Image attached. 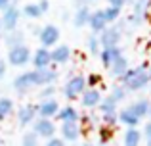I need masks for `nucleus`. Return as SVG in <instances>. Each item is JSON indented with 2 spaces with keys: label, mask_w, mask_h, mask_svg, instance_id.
Returning a JSON list of instances; mask_svg holds the SVG:
<instances>
[{
  "label": "nucleus",
  "mask_w": 151,
  "mask_h": 146,
  "mask_svg": "<svg viewBox=\"0 0 151 146\" xmlns=\"http://www.w3.org/2000/svg\"><path fill=\"white\" fill-rule=\"evenodd\" d=\"M147 69H149V62H145V64L138 65V68H132V69L128 68V71H126V73L121 77L122 86H124L126 90H132V92L145 89V86L151 83Z\"/></svg>",
  "instance_id": "nucleus-1"
},
{
  "label": "nucleus",
  "mask_w": 151,
  "mask_h": 146,
  "mask_svg": "<svg viewBox=\"0 0 151 146\" xmlns=\"http://www.w3.org/2000/svg\"><path fill=\"white\" fill-rule=\"evenodd\" d=\"M84 90H86V77H82V75H73V77L63 85V96H65L67 100H77L78 96H82Z\"/></svg>",
  "instance_id": "nucleus-2"
},
{
  "label": "nucleus",
  "mask_w": 151,
  "mask_h": 146,
  "mask_svg": "<svg viewBox=\"0 0 151 146\" xmlns=\"http://www.w3.org/2000/svg\"><path fill=\"white\" fill-rule=\"evenodd\" d=\"M100 38L101 48H113V46H119L122 38V25H107L105 29L98 35Z\"/></svg>",
  "instance_id": "nucleus-3"
},
{
  "label": "nucleus",
  "mask_w": 151,
  "mask_h": 146,
  "mask_svg": "<svg viewBox=\"0 0 151 146\" xmlns=\"http://www.w3.org/2000/svg\"><path fill=\"white\" fill-rule=\"evenodd\" d=\"M149 10H151V0H134L132 14L128 15V23L132 27L142 25L149 17Z\"/></svg>",
  "instance_id": "nucleus-4"
},
{
  "label": "nucleus",
  "mask_w": 151,
  "mask_h": 146,
  "mask_svg": "<svg viewBox=\"0 0 151 146\" xmlns=\"http://www.w3.org/2000/svg\"><path fill=\"white\" fill-rule=\"evenodd\" d=\"M31 62V50L29 46L25 44H17V46H12L8 50V64L15 65V68H23Z\"/></svg>",
  "instance_id": "nucleus-5"
},
{
  "label": "nucleus",
  "mask_w": 151,
  "mask_h": 146,
  "mask_svg": "<svg viewBox=\"0 0 151 146\" xmlns=\"http://www.w3.org/2000/svg\"><path fill=\"white\" fill-rule=\"evenodd\" d=\"M38 41H40L42 48L52 50L54 46H58V42H59V29L55 25H52V23L44 25L40 31H38Z\"/></svg>",
  "instance_id": "nucleus-6"
},
{
  "label": "nucleus",
  "mask_w": 151,
  "mask_h": 146,
  "mask_svg": "<svg viewBox=\"0 0 151 146\" xmlns=\"http://www.w3.org/2000/svg\"><path fill=\"white\" fill-rule=\"evenodd\" d=\"M19 19H21V10H19L17 6L6 8V10L2 12V17H0V21H2V29L6 31V33L15 31V29H17Z\"/></svg>",
  "instance_id": "nucleus-7"
},
{
  "label": "nucleus",
  "mask_w": 151,
  "mask_h": 146,
  "mask_svg": "<svg viewBox=\"0 0 151 146\" xmlns=\"http://www.w3.org/2000/svg\"><path fill=\"white\" fill-rule=\"evenodd\" d=\"M33 133L38 137V139H54L55 137V123L54 119H44V117H38V119H35L33 123Z\"/></svg>",
  "instance_id": "nucleus-8"
},
{
  "label": "nucleus",
  "mask_w": 151,
  "mask_h": 146,
  "mask_svg": "<svg viewBox=\"0 0 151 146\" xmlns=\"http://www.w3.org/2000/svg\"><path fill=\"white\" fill-rule=\"evenodd\" d=\"M33 77H35V86H48L58 79V71L54 68L33 69Z\"/></svg>",
  "instance_id": "nucleus-9"
},
{
  "label": "nucleus",
  "mask_w": 151,
  "mask_h": 146,
  "mask_svg": "<svg viewBox=\"0 0 151 146\" xmlns=\"http://www.w3.org/2000/svg\"><path fill=\"white\" fill-rule=\"evenodd\" d=\"M37 112L38 117H44V119H54L59 112V104L55 98H50V100H40V104H37Z\"/></svg>",
  "instance_id": "nucleus-10"
},
{
  "label": "nucleus",
  "mask_w": 151,
  "mask_h": 146,
  "mask_svg": "<svg viewBox=\"0 0 151 146\" xmlns=\"http://www.w3.org/2000/svg\"><path fill=\"white\" fill-rule=\"evenodd\" d=\"M31 62H33V68L35 69H44L52 65V56H50V50L48 48H37L31 56Z\"/></svg>",
  "instance_id": "nucleus-11"
},
{
  "label": "nucleus",
  "mask_w": 151,
  "mask_h": 146,
  "mask_svg": "<svg viewBox=\"0 0 151 146\" xmlns=\"http://www.w3.org/2000/svg\"><path fill=\"white\" fill-rule=\"evenodd\" d=\"M38 117V112H37V104H25L17 110V119H19V125H29V123H35V119Z\"/></svg>",
  "instance_id": "nucleus-12"
},
{
  "label": "nucleus",
  "mask_w": 151,
  "mask_h": 146,
  "mask_svg": "<svg viewBox=\"0 0 151 146\" xmlns=\"http://www.w3.org/2000/svg\"><path fill=\"white\" fill-rule=\"evenodd\" d=\"M35 86V77H33V71H25V73H19L17 77L14 79V89L17 92H27L29 89Z\"/></svg>",
  "instance_id": "nucleus-13"
},
{
  "label": "nucleus",
  "mask_w": 151,
  "mask_h": 146,
  "mask_svg": "<svg viewBox=\"0 0 151 146\" xmlns=\"http://www.w3.org/2000/svg\"><path fill=\"white\" fill-rule=\"evenodd\" d=\"M50 56H52V64H67L71 60V48L67 44H58L50 50Z\"/></svg>",
  "instance_id": "nucleus-14"
},
{
  "label": "nucleus",
  "mask_w": 151,
  "mask_h": 146,
  "mask_svg": "<svg viewBox=\"0 0 151 146\" xmlns=\"http://www.w3.org/2000/svg\"><path fill=\"white\" fill-rule=\"evenodd\" d=\"M81 102H82L84 108H96V106H100V102H101L100 89H88V86H86V90L81 96Z\"/></svg>",
  "instance_id": "nucleus-15"
},
{
  "label": "nucleus",
  "mask_w": 151,
  "mask_h": 146,
  "mask_svg": "<svg viewBox=\"0 0 151 146\" xmlns=\"http://www.w3.org/2000/svg\"><path fill=\"white\" fill-rule=\"evenodd\" d=\"M81 133H82L81 123H61V137L67 142H75L81 137Z\"/></svg>",
  "instance_id": "nucleus-16"
},
{
  "label": "nucleus",
  "mask_w": 151,
  "mask_h": 146,
  "mask_svg": "<svg viewBox=\"0 0 151 146\" xmlns=\"http://www.w3.org/2000/svg\"><path fill=\"white\" fill-rule=\"evenodd\" d=\"M55 119H59L61 123H78V121H81V115H78V112L73 106H63V108H59Z\"/></svg>",
  "instance_id": "nucleus-17"
},
{
  "label": "nucleus",
  "mask_w": 151,
  "mask_h": 146,
  "mask_svg": "<svg viewBox=\"0 0 151 146\" xmlns=\"http://www.w3.org/2000/svg\"><path fill=\"white\" fill-rule=\"evenodd\" d=\"M88 27L92 29L94 35H100L101 31L107 27V21H105V17H103V12L101 10H96V12H92V14H90Z\"/></svg>",
  "instance_id": "nucleus-18"
},
{
  "label": "nucleus",
  "mask_w": 151,
  "mask_h": 146,
  "mask_svg": "<svg viewBox=\"0 0 151 146\" xmlns=\"http://www.w3.org/2000/svg\"><path fill=\"white\" fill-rule=\"evenodd\" d=\"M122 56V52H121V48L119 46H113V48H101V52H100V60H101V64L105 65L107 69L113 65V62L117 60V58H121Z\"/></svg>",
  "instance_id": "nucleus-19"
},
{
  "label": "nucleus",
  "mask_w": 151,
  "mask_h": 146,
  "mask_svg": "<svg viewBox=\"0 0 151 146\" xmlns=\"http://www.w3.org/2000/svg\"><path fill=\"white\" fill-rule=\"evenodd\" d=\"M90 14H92V10H90L88 6L77 8V12H75V15H73V25L77 27V29L86 27V25H88V21H90Z\"/></svg>",
  "instance_id": "nucleus-20"
},
{
  "label": "nucleus",
  "mask_w": 151,
  "mask_h": 146,
  "mask_svg": "<svg viewBox=\"0 0 151 146\" xmlns=\"http://www.w3.org/2000/svg\"><path fill=\"white\" fill-rule=\"evenodd\" d=\"M119 121H121V123H124L128 129H134L138 123H140V117H138L130 108H124V110H121V112H119Z\"/></svg>",
  "instance_id": "nucleus-21"
},
{
  "label": "nucleus",
  "mask_w": 151,
  "mask_h": 146,
  "mask_svg": "<svg viewBox=\"0 0 151 146\" xmlns=\"http://www.w3.org/2000/svg\"><path fill=\"white\" fill-rule=\"evenodd\" d=\"M109 71H111V75H113V77H119V79H121L122 75L128 71V60H126L124 56L117 58V60L113 62V65L109 68Z\"/></svg>",
  "instance_id": "nucleus-22"
},
{
  "label": "nucleus",
  "mask_w": 151,
  "mask_h": 146,
  "mask_svg": "<svg viewBox=\"0 0 151 146\" xmlns=\"http://www.w3.org/2000/svg\"><path fill=\"white\" fill-rule=\"evenodd\" d=\"M149 104H151L149 100H145V98H142V100H136L134 104H130L128 108L132 110V112L136 113V115L140 117V119H144L145 115H149Z\"/></svg>",
  "instance_id": "nucleus-23"
},
{
  "label": "nucleus",
  "mask_w": 151,
  "mask_h": 146,
  "mask_svg": "<svg viewBox=\"0 0 151 146\" xmlns=\"http://www.w3.org/2000/svg\"><path fill=\"white\" fill-rule=\"evenodd\" d=\"M21 15H25V17H29V19H38L40 15H44V14H42L38 2H29V4H25V6H23Z\"/></svg>",
  "instance_id": "nucleus-24"
},
{
  "label": "nucleus",
  "mask_w": 151,
  "mask_h": 146,
  "mask_svg": "<svg viewBox=\"0 0 151 146\" xmlns=\"http://www.w3.org/2000/svg\"><path fill=\"white\" fill-rule=\"evenodd\" d=\"M103 17H105V21H107V25H111V23H117L119 19H121V8H115V6H107V8H103Z\"/></svg>",
  "instance_id": "nucleus-25"
},
{
  "label": "nucleus",
  "mask_w": 151,
  "mask_h": 146,
  "mask_svg": "<svg viewBox=\"0 0 151 146\" xmlns=\"http://www.w3.org/2000/svg\"><path fill=\"white\" fill-rule=\"evenodd\" d=\"M98 108L101 110V115H111V113H117V102L111 96H107V98H101Z\"/></svg>",
  "instance_id": "nucleus-26"
},
{
  "label": "nucleus",
  "mask_w": 151,
  "mask_h": 146,
  "mask_svg": "<svg viewBox=\"0 0 151 146\" xmlns=\"http://www.w3.org/2000/svg\"><path fill=\"white\" fill-rule=\"evenodd\" d=\"M140 140H142V133L136 127L128 129L124 133V146H140Z\"/></svg>",
  "instance_id": "nucleus-27"
},
{
  "label": "nucleus",
  "mask_w": 151,
  "mask_h": 146,
  "mask_svg": "<svg viewBox=\"0 0 151 146\" xmlns=\"http://www.w3.org/2000/svg\"><path fill=\"white\" fill-rule=\"evenodd\" d=\"M14 112V100L8 96H0V121Z\"/></svg>",
  "instance_id": "nucleus-28"
},
{
  "label": "nucleus",
  "mask_w": 151,
  "mask_h": 146,
  "mask_svg": "<svg viewBox=\"0 0 151 146\" xmlns=\"http://www.w3.org/2000/svg\"><path fill=\"white\" fill-rule=\"evenodd\" d=\"M6 44L10 46V48H12V46H17V44H23V33L17 31V29L10 31V33L6 35Z\"/></svg>",
  "instance_id": "nucleus-29"
},
{
  "label": "nucleus",
  "mask_w": 151,
  "mask_h": 146,
  "mask_svg": "<svg viewBox=\"0 0 151 146\" xmlns=\"http://www.w3.org/2000/svg\"><path fill=\"white\" fill-rule=\"evenodd\" d=\"M86 44H88V52L94 54V56L101 52V44H100V38H98V35H92V37H88Z\"/></svg>",
  "instance_id": "nucleus-30"
},
{
  "label": "nucleus",
  "mask_w": 151,
  "mask_h": 146,
  "mask_svg": "<svg viewBox=\"0 0 151 146\" xmlns=\"http://www.w3.org/2000/svg\"><path fill=\"white\" fill-rule=\"evenodd\" d=\"M109 96L119 104V102H122L126 98V89L122 85H117V86H113V89H111V94H109Z\"/></svg>",
  "instance_id": "nucleus-31"
},
{
  "label": "nucleus",
  "mask_w": 151,
  "mask_h": 146,
  "mask_svg": "<svg viewBox=\"0 0 151 146\" xmlns=\"http://www.w3.org/2000/svg\"><path fill=\"white\" fill-rule=\"evenodd\" d=\"M100 85H101V75L90 73L88 77H86V86H88V89H98Z\"/></svg>",
  "instance_id": "nucleus-32"
},
{
  "label": "nucleus",
  "mask_w": 151,
  "mask_h": 146,
  "mask_svg": "<svg viewBox=\"0 0 151 146\" xmlns=\"http://www.w3.org/2000/svg\"><path fill=\"white\" fill-rule=\"evenodd\" d=\"M21 144L23 146H38V137L35 135L33 131H29V133H25V135H23Z\"/></svg>",
  "instance_id": "nucleus-33"
},
{
  "label": "nucleus",
  "mask_w": 151,
  "mask_h": 146,
  "mask_svg": "<svg viewBox=\"0 0 151 146\" xmlns=\"http://www.w3.org/2000/svg\"><path fill=\"white\" fill-rule=\"evenodd\" d=\"M101 119H103V125H105V127L113 129L115 125H117V121H119V115H117V113H111V115H103Z\"/></svg>",
  "instance_id": "nucleus-34"
},
{
  "label": "nucleus",
  "mask_w": 151,
  "mask_h": 146,
  "mask_svg": "<svg viewBox=\"0 0 151 146\" xmlns=\"http://www.w3.org/2000/svg\"><path fill=\"white\" fill-rule=\"evenodd\" d=\"M54 94H55V89L52 85H48V86H44V89H42L40 100H50V98H54Z\"/></svg>",
  "instance_id": "nucleus-35"
},
{
  "label": "nucleus",
  "mask_w": 151,
  "mask_h": 146,
  "mask_svg": "<svg viewBox=\"0 0 151 146\" xmlns=\"http://www.w3.org/2000/svg\"><path fill=\"white\" fill-rule=\"evenodd\" d=\"M111 127H105L103 125L101 127V131H100V140H101V144H105V142H109V139H111Z\"/></svg>",
  "instance_id": "nucleus-36"
},
{
  "label": "nucleus",
  "mask_w": 151,
  "mask_h": 146,
  "mask_svg": "<svg viewBox=\"0 0 151 146\" xmlns=\"http://www.w3.org/2000/svg\"><path fill=\"white\" fill-rule=\"evenodd\" d=\"M128 2H132V0H107V6H115V8H124Z\"/></svg>",
  "instance_id": "nucleus-37"
},
{
  "label": "nucleus",
  "mask_w": 151,
  "mask_h": 146,
  "mask_svg": "<svg viewBox=\"0 0 151 146\" xmlns=\"http://www.w3.org/2000/svg\"><path fill=\"white\" fill-rule=\"evenodd\" d=\"M46 146H65V140L54 137V139H48V140H46Z\"/></svg>",
  "instance_id": "nucleus-38"
},
{
  "label": "nucleus",
  "mask_w": 151,
  "mask_h": 146,
  "mask_svg": "<svg viewBox=\"0 0 151 146\" xmlns=\"http://www.w3.org/2000/svg\"><path fill=\"white\" fill-rule=\"evenodd\" d=\"M38 6H40L42 14H46V12L50 10V2H48V0H38Z\"/></svg>",
  "instance_id": "nucleus-39"
},
{
  "label": "nucleus",
  "mask_w": 151,
  "mask_h": 146,
  "mask_svg": "<svg viewBox=\"0 0 151 146\" xmlns=\"http://www.w3.org/2000/svg\"><path fill=\"white\" fill-rule=\"evenodd\" d=\"M144 135H145V139H147V140H151V121H147V123H145Z\"/></svg>",
  "instance_id": "nucleus-40"
},
{
  "label": "nucleus",
  "mask_w": 151,
  "mask_h": 146,
  "mask_svg": "<svg viewBox=\"0 0 151 146\" xmlns=\"http://www.w3.org/2000/svg\"><path fill=\"white\" fill-rule=\"evenodd\" d=\"M6 68H8L6 62H4L2 58H0V79H4V75H6Z\"/></svg>",
  "instance_id": "nucleus-41"
},
{
  "label": "nucleus",
  "mask_w": 151,
  "mask_h": 146,
  "mask_svg": "<svg viewBox=\"0 0 151 146\" xmlns=\"http://www.w3.org/2000/svg\"><path fill=\"white\" fill-rule=\"evenodd\" d=\"M12 6V0H0V12H4L6 8Z\"/></svg>",
  "instance_id": "nucleus-42"
},
{
  "label": "nucleus",
  "mask_w": 151,
  "mask_h": 146,
  "mask_svg": "<svg viewBox=\"0 0 151 146\" xmlns=\"http://www.w3.org/2000/svg\"><path fill=\"white\" fill-rule=\"evenodd\" d=\"M75 6L82 8V6H88V0H75Z\"/></svg>",
  "instance_id": "nucleus-43"
},
{
  "label": "nucleus",
  "mask_w": 151,
  "mask_h": 146,
  "mask_svg": "<svg viewBox=\"0 0 151 146\" xmlns=\"http://www.w3.org/2000/svg\"><path fill=\"white\" fill-rule=\"evenodd\" d=\"M147 73H149V79H151V52H149V69H147Z\"/></svg>",
  "instance_id": "nucleus-44"
},
{
  "label": "nucleus",
  "mask_w": 151,
  "mask_h": 146,
  "mask_svg": "<svg viewBox=\"0 0 151 146\" xmlns=\"http://www.w3.org/2000/svg\"><path fill=\"white\" fill-rule=\"evenodd\" d=\"M82 146H94V144H92V142H84Z\"/></svg>",
  "instance_id": "nucleus-45"
},
{
  "label": "nucleus",
  "mask_w": 151,
  "mask_h": 146,
  "mask_svg": "<svg viewBox=\"0 0 151 146\" xmlns=\"http://www.w3.org/2000/svg\"><path fill=\"white\" fill-rule=\"evenodd\" d=\"M147 48H149V50H151V41H149V42H147Z\"/></svg>",
  "instance_id": "nucleus-46"
},
{
  "label": "nucleus",
  "mask_w": 151,
  "mask_h": 146,
  "mask_svg": "<svg viewBox=\"0 0 151 146\" xmlns=\"http://www.w3.org/2000/svg\"><path fill=\"white\" fill-rule=\"evenodd\" d=\"M149 115H151V104H149Z\"/></svg>",
  "instance_id": "nucleus-47"
},
{
  "label": "nucleus",
  "mask_w": 151,
  "mask_h": 146,
  "mask_svg": "<svg viewBox=\"0 0 151 146\" xmlns=\"http://www.w3.org/2000/svg\"><path fill=\"white\" fill-rule=\"evenodd\" d=\"M147 146H151V140H147Z\"/></svg>",
  "instance_id": "nucleus-48"
},
{
  "label": "nucleus",
  "mask_w": 151,
  "mask_h": 146,
  "mask_svg": "<svg viewBox=\"0 0 151 146\" xmlns=\"http://www.w3.org/2000/svg\"><path fill=\"white\" fill-rule=\"evenodd\" d=\"M0 31H2V21H0Z\"/></svg>",
  "instance_id": "nucleus-49"
},
{
  "label": "nucleus",
  "mask_w": 151,
  "mask_h": 146,
  "mask_svg": "<svg viewBox=\"0 0 151 146\" xmlns=\"http://www.w3.org/2000/svg\"><path fill=\"white\" fill-rule=\"evenodd\" d=\"M149 92H151V83H149Z\"/></svg>",
  "instance_id": "nucleus-50"
},
{
  "label": "nucleus",
  "mask_w": 151,
  "mask_h": 146,
  "mask_svg": "<svg viewBox=\"0 0 151 146\" xmlns=\"http://www.w3.org/2000/svg\"><path fill=\"white\" fill-rule=\"evenodd\" d=\"M149 17H151V10H149Z\"/></svg>",
  "instance_id": "nucleus-51"
}]
</instances>
